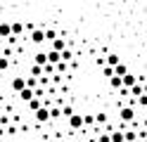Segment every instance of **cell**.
I'll return each instance as SVG.
<instances>
[{"label": "cell", "instance_id": "29", "mask_svg": "<svg viewBox=\"0 0 147 142\" xmlns=\"http://www.w3.org/2000/svg\"><path fill=\"white\" fill-rule=\"evenodd\" d=\"M95 121H97V123H105V121H107V114H97Z\"/></svg>", "mask_w": 147, "mask_h": 142}, {"label": "cell", "instance_id": "23", "mask_svg": "<svg viewBox=\"0 0 147 142\" xmlns=\"http://www.w3.org/2000/svg\"><path fill=\"white\" fill-rule=\"evenodd\" d=\"M107 64L116 66V64H119V55H107Z\"/></svg>", "mask_w": 147, "mask_h": 142}, {"label": "cell", "instance_id": "10", "mask_svg": "<svg viewBox=\"0 0 147 142\" xmlns=\"http://www.w3.org/2000/svg\"><path fill=\"white\" fill-rule=\"evenodd\" d=\"M64 47H67V40H64V38H55V40H52V50H57V52H62Z\"/></svg>", "mask_w": 147, "mask_h": 142}, {"label": "cell", "instance_id": "16", "mask_svg": "<svg viewBox=\"0 0 147 142\" xmlns=\"http://www.w3.org/2000/svg\"><path fill=\"white\" fill-rule=\"evenodd\" d=\"M128 90H131V97H140V95L145 92L140 83H135V85H131V88H128Z\"/></svg>", "mask_w": 147, "mask_h": 142}, {"label": "cell", "instance_id": "26", "mask_svg": "<svg viewBox=\"0 0 147 142\" xmlns=\"http://www.w3.org/2000/svg\"><path fill=\"white\" fill-rule=\"evenodd\" d=\"M50 116H52V118H59V116H62V109H57V107H50Z\"/></svg>", "mask_w": 147, "mask_h": 142}, {"label": "cell", "instance_id": "17", "mask_svg": "<svg viewBox=\"0 0 147 142\" xmlns=\"http://www.w3.org/2000/svg\"><path fill=\"white\" fill-rule=\"evenodd\" d=\"M10 26H12V36H17V38H19V36L24 33V26H22L19 22H12Z\"/></svg>", "mask_w": 147, "mask_h": 142}, {"label": "cell", "instance_id": "20", "mask_svg": "<svg viewBox=\"0 0 147 142\" xmlns=\"http://www.w3.org/2000/svg\"><path fill=\"white\" fill-rule=\"evenodd\" d=\"M112 142H123V130H114L112 133Z\"/></svg>", "mask_w": 147, "mask_h": 142}, {"label": "cell", "instance_id": "8", "mask_svg": "<svg viewBox=\"0 0 147 142\" xmlns=\"http://www.w3.org/2000/svg\"><path fill=\"white\" fill-rule=\"evenodd\" d=\"M10 36H12V26L7 24V22H5V24H0V38H5V40H7Z\"/></svg>", "mask_w": 147, "mask_h": 142}, {"label": "cell", "instance_id": "9", "mask_svg": "<svg viewBox=\"0 0 147 142\" xmlns=\"http://www.w3.org/2000/svg\"><path fill=\"white\" fill-rule=\"evenodd\" d=\"M31 76H36V78H40V76H45V71H43V64H31Z\"/></svg>", "mask_w": 147, "mask_h": 142}, {"label": "cell", "instance_id": "2", "mask_svg": "<svg viewBox=\"0 0 147 142\" xmlns=\"http://www.w3.org/2000/svg\"><path fill=\"white\" fill-rule=\"evenodd\" d=\"M36 121H38V123H48V121H52V116H50V107H48V104H43L40 109H36Z\"/></svg>", "mask_w": 147, "mask_h": 142}, {"label": "cell", "instance_id": "13", "mask_svg": "<svg viewBox=\"0 0 147 142\" xmlns=\"http://www.w3.org/2000/svg\"><path fill=\"white\" fill-rule=\"evenodd\" d=\"M138 133H140V130H123V140H128V142H135L138 137H140Z\"/></svg>", "mask_w": 147, "mask_h": 142}, {"label": "cell", "instance_id": "19", "mask_svg": "<svg viewBox=\"0 0 147 142\" xmlns=\"http://www.w3.org/2000/svg\"><path fill=\"white\" fill-rule=\"evenodd\" d=\"M114 73H116V76H123V73H128V69H126V64H121V62H119V64L114 66Z\"/></svg>", "mask_w": 147, "mask_h": 142}, {"label": "cell", "instance_id": "30", "mask_svg": "<svg viewBox=\"0 0 147 142\" xmlns=\"http://www.w3.org/2000/svg\"><path fill=\"white\" fill-rule=\"evenodd\" d=\"M142 90H145V92H147V83H145V85H142Z\"/></svg>", "mask_w": 147, "mask_h": 142}, {"label": "cell", "instance_id": "5", "mask_svg": "<svg viewBox=\"0 0 147 142\" xmlns=\"http://www.w3.org/2000/svg\"><path fill=\"white\" fill-rule=\"evenodd\" d=\"M26 88V78H24V76H14V78H12V90L14 92H22Z\"/></svg>", "mask_w": 147, "mask_h": 142}, {"label": "cell", "instance_id": "22", "mask_svg": "<svg viewBox=\"0 0 147 142\" xmlns=\"http://www.w3.org/2000/svg\"><path fill=\"white\" fill-rule=\"evenodd\" d=\"M71 57H74L71 50H69V47H64V50H62V59H64V62H71Z\"/></svg>", "mask_w": 147, "mask_h": 142}, {"label": "cell", "instance_id": "14", "mask_svg": "<svg viewBox=\"0 0 147 142\" xmlns=\"http://www.w3.org/2000/svg\"><path fill=\"white\" fill-rule=\"evenodd\" d=\"M48 62H52V64L62 62V52H57V50H50V52H48Z\"/></svg>", "mask_w": 147, "mask_h": 142}, {"label": "cell", "instance_id": "18", "mask_svg": "<svg viewBox=\"0 0 147 142\" xmlns=\"http://www.w3.org/2000/svg\"><path fill=\"white\" fill-rule=\"evenodd\" d=\"M10 57H5V55H0V71H7V69H10Z\"/></svg>", "mask_w": 147, "mask_h": 142}, {"label": "cell", "instance_id": "25", "mask_svg": "<svg viewBox=\"0 0 147 142\" xmlns=\"http://www.w3.org/2000/svg\"><path fill=\"white\" fill-rule=\"evenodd\" d=\"M83 121H86V126H93V123H95V116H93V114H83Z\"/></svg>", "mask_w": 147, "mask_h": 142}, {"label": "cell", "instance_id": "1", "mask_svg": "<svg viewBox=\"0 0 147 142\" xmlns=\"http://www.w3.org/2000/svg\"><path fill=\"white\" fill-rule=\"evenodd\" d=\"M86 121H83V114H71L69 116V128L71 130H83Z\"/></svg>", "mask_w": 147, "mask_h": 142}, {"label": "cell", "instance_id": "12", "mask_svg": "<svg viewBox=\"0 0 147 142\" xmlns=\"http://www.w3.org/2000/svg\"><path fill=\"white\" fill-rule=\"evenodd\" d=\"M121 78H123V85H126V88H131V85H135V83H138V78H135L133 73H123Z\"/></svg>", "mask_w": 147, "mask_h": 142}, {"label": "cell", "instance_id": "4", "mask_svg": "<svg viewBox=\"0 0 147 142\" xmlns=\"http://www.w3.org/2000/svg\"><path fill=\"white\" fill-rule=\"evenodd\" d=\"M119 114H121V121H126V123H131V121L135 118V109H133V107H121Z\"/></svg>", "mask_w": 147, "mask_h": 142}, {"label": "cell", "instance_id": "3", "mask_svg": "<svg viewBox=\"0 0 147 142\" xmlns=\"http://www.w3.org/2000/svg\"><path fill=\"white\" fill-rule=\"evenodd\" d=\"M29 40H31L33 45H43V43H45V31H40V28H33Z\"/></svg>", "mask_w": 147, "mask_h": 142}, {"label": "cell", "instance_id": "27", "mask_svg": "<svg viewBox=\"0 0 147 142\" xmlns=\"http://www.w3.org/2000/svg\"><path fill=\"white\" fill-rule=\"evenodd\" d=\"M97 142H112V133H109V135H107V133H102V135L97 137Z\"/></svg>", "mask_w": 147, "mask_h": 142}, {"label": "cell", "instance_id": "11", "mask_svg": "<svg viewBox=\"0 0 147 142\" xmlns=\"http://www.w3.org/2000/svg\"><path fill=\"white\" fill-rule=\"evenodd\" d=\"M109 85H112V88H116V90H119V88H123V78H121V76H116V73H114L112 78H109Z\"/></svg>", "mask_w": 147, "mask_h": 142}, {"label": "cell", "instance_id": "24", "mask_svg": "<svg viewBox=\"0 0 147 142\" xmlns=\"http://www.w3.org/2000/svg\"><path fill=\"white\" fill-rule=\"evenodd\" d=\"M55 38H57V31L48 28V31H45V40H55Z\"/></svg>", "mask_w": 147, "mask_h": 142}, {"label": "cell", "instance_id": "7", "mask_svg": "<svg viewBox=\"0 0 147 142\" xmlns=\"http://www.w3.org/2000/svg\"><path fill=\"white\" fill-rule=\"evenodd\" d=\"M43 104H45V102H43V100H38V97H36V95H33V97H31L29 102H26V107H29L31 111H36V109H40Z\"/></svg>", "mask_w": 147, "mask_h": 142}, {"label": "cell", "instance_id": "21", "mask_svg": "<svg viewBox=\"0 0 147 142\" xmlns=\"http://www.w3.org/2000/svg\"><path fill=\"white\" fill-rule=\"evenodd\" d=\"M71 114H74V107H71V104H64V107H62V116L67 118V116H71Z\"/></svg>", "mask_w": 147, "mask_h": 142}, {"label": "cell", "instance_id": "6", "mask_svg": "<svg viewBox=\"0 0 147 142\" xmlns=\"http://www.w3.org/2000/svg\"><path fill=\"white\" fill-rule=\"evenodd\" d=\"M17 95H19V100H22V102H29L36 92H33V88H29V85H26V88H24L22 92H17Z\"/></svg>", "mask_w": 147, "mask_h": 142}, {"label": "cell", "instance_id": "15", "mask_svg": "<svg viewBox=\"0 0 147 142\" xmlns=\"http://www.w3.org/2000/svg\"><path fill=\"white\" fill-rule=\"evenodd\" d=\"M33 62L36 64H48V52H36L33 55Z\"/></svg>", "mask_w": 147, "mask_h": 142}, {"label": "cell", "instance_id": "31", "mask_svg": "<svg viewBox=\"0 0 147 142\" xmlns=\"http://www.w3.org/2000/svg\"><path fill=\"white\" fill-rule=\"evenodd\" d=\"M123 142H128V140H123Z\"/></svg>", "mask_w": 147, "mask_h": 142}, {"label": "cell", "instance_id": "28", "mask_svg": "<svg viewBox=\"0 0 147 142\" xmlns=\"http://www.w3.org/2000/svg\"><path fill=\"white\" fill-rule=\"evenodd\" d=\"M138 104H140V107H147V92H142L140 97H138Z\"/></svg>", "mask_w": 147, "mask_h": 142}]
</instances>
